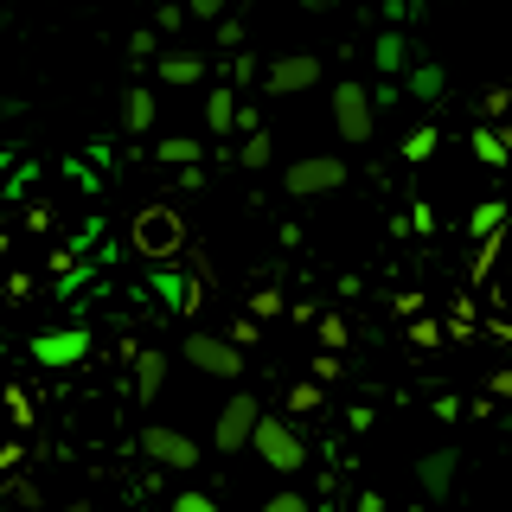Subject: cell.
I'll list each match as a JSON object with an SVG mask.
<instances>
[{
  "mask_svg": "<svg viewBox=\"0 0 512 512\" xmlns=\"http://www.w3.org/2000/svg\"><path fill=\"white\" fill-rule=\"evenodd\" d=\"M250 448H256V461L276 468V474H301V468H308V442H301V429L288 423V416H256Z\"/></svg>",
  "mask_w": 512,
  "mask_h": 512,
  "instance_id": "1",
  "label": "cell"
},
{
  "mask_svg": "<svg viewBox=\"0 0 512 512\" xmlns=\"http://www.w3.org/2000/svg\"><path fill=\"white\" fill-rule=\"evenodd\" d=\"M180 359L192 365V372H205V378H231V384L244 378V365H250V359H244V346H237L231 333H212V327H192V333H186V346H180Z\"/></svg>",
  "mask_w": 512,
  "mask_h": 512,
  "instance_id": "2",
  "label": "cell"
},
{
  "mask_svg": "<svg viewBox=\"0 0 512 512\" xmlns=\"http://www.w3.org/2000/svg\"><path fill=\"white\" fill-rule=\"evenodd\" d=\"M186 250V218L180 205H141L135 212V256H148V263H167V256Z\"/></svg>",
  "mask_w": 512,
  "mask_h": 512,
  "instance_id": "3",
  "label": "cell"
},
{
  "mask_svg": "<svg viewBox=\"0 0 512 512\" xmlns=\"http://www.w3.org/2000/svg\"><path fill=\"white\" fill-rule=\"evenodd\" d=\"M26 352H32V365H45V372H71V365H84V359H90V327H84V320L39 327Z\"/></svg>",
  "mask_w": 512,
  "mask_h": 512,
  "instance_id": "4",
  "label": "cell"
},
{
  "mask_svg": "<svg viewBox=\"0 0 512 512\" xmlns=\"http://www.w3.org/2000/svg\"><path fill=\"white\" fill-rule=\"evenodd\" d=\"M346 186V160L340 154H301L282 167V192L288 199H327V192Z\"/></svg>",
  "mask_w": 512,
  "mask_h": 512,
  "instance_id": "5",
  "label": "cell"
},
{
  "mask_svg": "<svg viewBox=\"0 0 512 512\" xmlns=\"http://www.w3.org/2000/svg\"><path fill=\"white\" fill-rule=\"evenodd\" d=\"M333 122H340V141L365 148V141H372V128H378L372 84H359V77H340V84H333Z\"/></svg>",
  "mask_w": 512,
  "mask_h": 512,
  "instance_id": "6",
  "label": "cell"
},
{
  "mask_svg": "<svg viewBox=\"0 0 512 512\" xmlns=\"http://www.w3.org/2000/svg\"><path fill=\"white\" fill-rule=\"evenodd\" d=\"M135 448L154 461V468H199V442H192L186 429H173V423H148L135 436Z\"/></svg>",
  "mask_w": 512,
  "mask_h": 512,
  "instance_id": "7",
  "label": "cell"
},
{
  "mask_svg": "<svg viewBox=\"0 0 512 512\" xmlns=\"http://www.w3.org/2000/svg\"><path fill=\"white\" fill-rule=\"evenodd\" d=\"M320 77H327V64L314 52H282L276 64H263V90L269 96H301V90H314Z\"/></svg>",
  "mask_w": 512,
  "mask_h": 512,
  "instance_id": "8",
  "label": "cell"
},
{
  "mask_svg": "<svg viewBox=\"0 0 512 512\" xmlns=\"http://www.w3.org/2000/svg\"><path fill=\"white\" fill-rule=\"evenodd\" d=\"M256 416H263V404H256L250 391H237L231 404L218 410V429H212V448H218V455H237V448H250V429H256Z\"/></svg>",
  "mask_w": 512,
  "mask_h": 512,
  "instance_id": "9",
  "label": "cell"
},
{
  "mask_svg": "<svg viewBox=\"0 0 512 512\" xmlns=\"http://www.w3.org/2000/svg\"><path fill=\"white\" fill-rule=\"evenodd\" d=\"M455 468H461V448H429V455L416 461V493H423L429 506H442L448 493H455Z\"/></svg>",
  "mask_w": 512,
  "mask_h": 512,
  "instance_id": "10",
  "label": "cell"
},
{
  "mask_svg": "<svg viewBox=\"0 0 512 512\" xmlns=\"http://www.w3.org/2000/svg\"><path fill=\"white\" fill-rule=\"evenodd\" d=\"M154 122H160V96L141 90V84H128V90H122V109H116V128L141 141V135H154Z\"/></svg>",
  "mask_w": 512,
  "mask_h": 512,
  "instance_id": "11",
  "label": "cell"
},
{
  "mask_svg": "<svg viewBox=\"0 0 512 512\" xmlns=\"http://www.w3.org/2000/svg\"><path fill=\"white\" fill-rule=\"evenodd\" d=\"M141 295H160L167 308H192V301H199V282H186L173 263H154L148 276H141Z\"/></svg>",
  "mask_w": 512,
  "mask_h": 512,
  "instance_id": "12",
  "label": "cell"
},
{
  "mask_svg": "<svg viewBox=\"0 0 512 512\" xmlns=\"http://www.w3.org/2000/svg\"><path fill=\"white\" fill-rule=\"evenodd\" d=\"M410 58H416V45H410V32H404V26H384L378 39H372V64H378V77H404V71H410Z\"/></svg>",
  "mask_w": 512,
  "mask_h": 512,
  "instance_id": "13",
  "label": "cell"
},
{
  "mask_svg": "<svg viewBox=\"0 0 512 512\" xmlns=\"http://www.w3.org/2000/svg\"><path fill=\"white\" fill-rule=\"evenodd\" d=\"M397 84H404V96H410V103H436V96L448 90V71H442L436 58H410V71L397 77Z\"/></svg>",
  "mask_w": 512,
  "mask_h": 512,
  "instance_id": "14",
  "label": "cell"
},
{
  "mask_svg": "<svg viewBox=\"0 0 512 512\" xmlns=\"http://www.w3.org/2000/svg\"><path fill=\"white\" fill-rule=\"evenodd\" d=\"M154 71H160V84H173V90L205 84V58H199V52H160Z\"/></svg>",
  "mask_w": 512,
  "mask_h": 512,
  "instance_id": "15",
  "label": "cell"
},
{
  "mask_svg": "<svg viewBox=\"0 0 512 512\" xmlns=\"http://www.w3.org/2000/svg\"><path fill=\"white\" fill-rule=\"evenodd\" d=\"M135 359V404H154L167 391V352H128Z\"/></svg>",
  "mask_w": 512,
  "mask_h": 512,
  "instance_id": "16",
  "label": "cell"
},
{
  "mask_svg": "<svg viewBox=\"0 0 512 512\" xmlns=\"http://www.w3.org/2000/svg\"><path fill=\"white\" fill-rule=\"evenodd\" d=\"M468 148H474V160L480 167H512V135H500V128H487V122H474V135H468Z\"/></svg>",
  "mask_w": 512,
  "mask_h": 512,
  "instance_id": "17",
  "label": "cell"
},
{
  "mask_svg": "<svg viewBox=\"0 0 512 512\" xmlns=\"http://www.w3.org/2000/svg\"><path fill=\"white\" fill-rule=\"evenodd\" d=\"M205 128L224 141V135H237V90L231 84H218V90H205Z\"/></svg>",
  "mask_w": 512,
  "mask_h": 512,
  "instance_id": "18",
  "label": "cell"
},
{
  "mask_svg": "<svg viewBox=\"0 0 512 512\" xmlns=\"http://www.w3.org/2000/svg\"><path fill=\"white\" fill-rule=\"evenodd\" d=\"M231 160H237L244 173H263L269 160H276V135H269V128L256 122V128H250V141H244V154H231Z\"/></svg>",
  "mask_w": 512,
  "mask_h": 512,
  "instance_id": "19",
  "label": "cell"
},
{
  "mask_svg": "<svg viewBox=\"0 0 512 512\" xmlns=\"http://www.w3.org/2000/svg\"><path fill=\"white\" fill-rule=\"evenodd\" d=\"M90 256H77V263H64L58 269V276H52V301H77V295H84V288H90Z\"/></svg>",
  "mask_w": 512,
  "mask_h": 512,
  "instance_id": "20",
  "label": "cell"
},
{
  "mask_svg": "<svg viewBox=\"0 0 512 512\" xmlns=\"http://www.w3.org/2000/svg\"><path fill=\"white\" fill-rule=\"evenodd\" d=\"M506 212H512L506 199H480L474 212H468V237H493V231H506Z\"/></svg>",
  "mask_w": 512,
  "mask_h": 512,
  "instance_id": "21",
  "label": "cell"
},
{
  "mask_svg": "<svg viewBox=\"0 0 512 512\" xmlns=\"http://www.w3.org/2000/svg\"><path fill=\"white\" fill-rule=\"evenodd\" d=\"M32 186H39V160H32V154H20L7 173H0V192H7V199H26Z\"/></svg>",
  "mask_w": 512,
  "mask_h": 512,
  "instance_id": "22",
  "label": "cell"
},
{
  "mask_svg": "<svg viewBox=\"0 0 512 512\" xmlns=\"http://www.w3.org/2000/svg\"><path fill=\"white\" fill-rule=\"evenodd\" d=\"M436 148H442V128H436V122H423V128H410V135H404V148H397V154H404L410 167H423V160L436 154Z\"/></svg>",
  "mask_w": 512,
  "mask_h": 512,
  "instance_id": "23",
  "label": "cell"
},
{
  "mask_svg": "<svg viewBox=\"0 0 512 512\" xmlns=\"http://www.w3.org/2000/svg\"><path fill=\"white\" fill-rule=\"evenodd\" d=\"M154 160H167V167H186V160H205V141H192V135H160Z\"/></svg>",
  "mask_w": 512,
  "mask_h": 512,
  "instance_id": "24",
  "label": "cell"
},
{
  "mask_svg": "<svg viewBox=\"0 0 512 512\" xmlns=\"http://www.w3.org/2000/svg\"><path fill=\"white\" fill-rule=\"evenodd\" d=\"M320 404H327V384H320V378H301V384H288V416H314Z\"/></svg>",
  "mask_w": 512,
  "mask_h": 512,
  "instance_id": "25",
  "label": "cell"
},
{
  "mask_svg": "<svg viewBox=\"0 0 512 512\" xmlns=\"http://www.w3.org/2000/svg\"><path fill=\"white\" fill-rule=\"evenodd\" d=\"M224 77H231V90H237V84H256L263 71H256V58L244 52V45H237V52H224Z\"/></svg>",
  "mask_w": 512,
  "mask_h": 512,
  "instance_id": "26",
  "label": "cell"
},
{
  "mask_svg": "<svg viewBox=\"0 0 512 512\" xmlns=\"http://www.w3.org/2000/svg\"><path fill=\"white\" fill-rule=\"evenodd\" d=\"M244 314H256V320H276V314H288V301H282V288H256V295L244 301Z\"/></svg>",
  "mask_w": 512,
  "mask_h": 512,
  "instance_id": "27",
  "label": "cell"
},
{
  "mask_svg": "<svg viewBox=\"0 0 512 512\" xmlns=\"http://www.w3.org/2000/svg\"><path fill=\"white\" fill-rule=\"evenodd\" d=\"M410 346H423V352H436V346H442V320H429V314H416V320H410Z\"/></svg>",
  "mask_w": 512,
  "mask_h": 512,
  "instance_id": "28",
  "label": "cell"
},
{
  "mask_svg": "<svg viewBox=\"0 0 512 512\" xmlns=\"http://www.w3.org/2000/svg\"><path fill=\"white\" fill-rule=\"evenodd\" d=\"M128 58H135V64L141 58H160V32L154 26H135V32H128Z\"/></svg>",
  "mask_w": 512,
  "mask_h": 512,
  "instance_id": "29",
  "label": "cell"
},
{
  "mask_svg": "<svg viewBox=\"0 0 512 512\" xmlns=\"http://www.w3.org/2000/svg\"><path fill=\"white\" fill-rule=\"evenodd\" d=\"M506 109H512V90L506 84H487V90H480V116H487V122H500Z\"/></svg>",
  "mask_w": 512,
  "mask_h": 512,
  "instance_id": "30",
  "label": "cell"
},
{
  "mask_svg": "<svg viewBox=\"0 0 512 512\" xmlns=\"http://www.w3.org/2000/svg\"><path fill=\"white\" fill-rule=\"evenodd\" d=\"M314 333H320V346H333V352L346 346V320L340 314H314Z\"/></svg>",
  "mask_w": 512,
  "mask_h": 512,
  "instance_id": "31",
  "label": "cell"
},
{
  "mask_svg": "<svg viewBox=\"0 0 512 512\" xmlns=\"http://www.w3.org/2000/svg\"><path fill=\"white\" fill-rule=\"evenodd\" d=\"M224 333H231V340L250 352L256 340H263V320H256V314H237V320H231V327H224Z\"/></svg>",
  "mask_w": 512,
  "mask_h": 512,
  "instance_id": "32",
  "label": "cell"
},
{
  "mask_svg": "<svg viewBox=\"0 0 512 512\" xmlns=\"http://www.w3.org/2000/svg\"><path fill=\"white\" fill-rule=\"evenodd\" d=\"M404 218H410V231H416V237H436V212H429V199H410V212H404Z\"/></svg>",
  "mask_w": 512,
  "mask_h": 512,
  "instance_id": "33",
  "label": "cell"
},
{
  "mask_svg": "<svg viewBox=\"0 0 512 512\" xmlns=\"http://www.w3.org/2000/svg\"><path fill=\"white\" fill-rule=\"evenodd\" d=\"M256 512H308V493H295V487H288V493H269Z\"/></svg>",
  "mask_w": 512,
  "mask_h": 512,
  "instance_id": "34",
  "label": "cell"
},
{
  "mask_svg": "<svg viewBox=\"0 0 512 512\" xmlns=\"http://www.w3.org/2000/svg\"><path fill=\"white\" fill-rule=\"evenodd\" d=\"M404 103V84H397V77H378L372 84V109H397Z\"/></svg>",
  "mask_w": 512,
  "mask_h": 512,
  "instance_id": "35",
  "label": "cell"
},
{
  "mask_svg": "<svg viewBox=\"0 0 512 512\" xmlns=\"http://www.w3.org/2000/svg\"><path fill=\"white\" fill-rule=\"evenodd\" d=\"M212 39L224 45V52H237V45H244V20H231V13H218V32Z\"/></svg>",
  "mask_w": 512,
  "mask_h": 512,
  "instance_id": "36",
  "label": "cell"
},
{
  "mask_svg": "<svg viewBox=\"0 0 512 512\" xmlns=\"http://www.w3.org/2000/svg\"><path fill=\"white\" fill-rule=\"evenodd\" d=\"M64 180H77L84 192H96V186H103V180H96V167H90V160H64Z\"/></svg>",
  "mask_w": 512,
  "mask_h": 512,
  "instance_id": "37",
  "label": "cell"
},
{
  "mask_svg": "<svg viewBox=\"0 0 512 512\" xmlns=\"http://www.w3.org/2000/svg\"><path fill=\"white\" fill-rule=\"evenodd\" d=\"M180 26H186V7H180V0H167V7L154 13V32H180Z\"/></svg>",
  "mask_w": 512,
  "mask_h": 512,
  "instance_id": "38",
  "label": "cell"
},
{
  "mask_svg": "<svg viewBox=\"0 0 512 512\" xmlns=\"http://www.w3.org/2000/svg\"><path fill=\"white\" fill-rule=\"evenodd\" d=\"M173 512H224L212 493H180V500H173Z\"/></svg>",
  "mask_w": 512,
  "mask_h": 512,
  "instance_id": "39",
  "label": "cell"
},
{
  "mask_svg": "<svg viewBox=\"0 0 512 512\" xmlns=\"http://www.w3.org/2000/svg\"><path fill=\"white\" fill-rule=\"evenodd\" d=\"M487 397H506V404H512V365H500V372H487Z\"/></svg>",
  "mask_w": 512,
  "mask_h": 512,
  "instance_id": "40",
  "label": "cell"
},
{
  "mask_svg": "<svg viewBox=\"0 0 512 512\" xmlns=\"http://www.w3.org/2000/svg\"><path fill=\"white\" fill-rule=\"evenodd\" d=\"M314 378H320V384H333V378H340V352H333V346L314 359Z\"/></svg>",
  "mask_w": 512,
  "mask_h": 512,
  "instance_id": "41",
  "label": "cell"
},
{
  "mask_svg": "<svg viewBox=\"0 0 512 512\" xmlns=\"http://www.w3.org/2000/svg\"><path fill=\"white\" fill-rule=\"evenodd\" d=\"M436 416H442V423H455V416H468V404H461V397H448V391H442V397H436Z\"/></svg>",
  "mask_w": 512,
  "mask_h": 512,
  "instance_id": "42",
  "label": "cell"
},
{
  "mask_svg": "<svg viewBox=\"0 0 512 512\" xmlns=\"http://www.w3.org/2000/svg\"><path fill=\"white\" fill-rule=\"evenodd\" d=\"M84 160H90V167H116V148H109V141H90Z\"/></svg>",
  "mask_w": 512,
  "mask_h": 512,
  "instance_id": "43",
  "label": "cell"
},
{
  "mask_svg": "<svg viewBox=\"0 0 512 512\" xmlns=\"http://www.w3.org/2000/svg\"><path fill=\"white\" fill-rule=\"evenodd\" d=\"M7 295H13V301L32 295V276H26V269H13V276H7Z\"/></svg>",
  "mask_w": 512,
  "mask_h": 512,
  "instance_id": "44",
  "label": "cell"
},
{
  "mask_svg": "<svg viewBox=\"0 0 512 512\" xmlns=\"http://www.w3.org/2000/svg\"><path fill=\"white\" fill-rule=\"evenodd\" d=\"M186 13H199V20H218V13H224V0H186Z\"/></svg>",
  "mask_w": 512,
  "mask_h": 512,
  "instance_id": "45",
  "label": "cell"
},
{
  "mask_svg": "<svg viewBox=\"0 0 512 512\" xmlns=\"http://www.w3.org/2000/svg\"><path fill=\"white\" fill-rule=\"evenodd\" d=\"M359 512H384V493H372V487H365V493H359Z\"/></svg>",
  "mask_w": 512,
  "mask_h": 512,
  "instance_id": "46",
  "label": "cell"
},
{
  "mask_svg": "<svg viewBox=\"0 0 512 512\" xmlns=\"http://www.w3.org/2000/svg\"><path fill=\"white\" fill-rule=\"evenodd\" d=\"M295 7H308V13H333L340 0H295Z\"/></svg>",
  "mask_w": 512,
  "mask_h": 512,
  "instance_id": "47",
  "label": "cell"
},
{
  "mask_svg": "<svg viewBox=\"0 0 512 512\" xmlns=\"http://www.w3.org/2000/svg\"><path fill=\"white\" fill-rule=\"evenodd\" d=\"M20 154H26V148H0V173H7V167H13Z\"/></svg>",
  "mask_w": 512,
  "mask_h": 512,
  "instance_id": "48",
  "label": "cell"
},
{
  "mask_svg": "<svg viewBox=\"0 0 512 512\" xmlns=\"http://www.w3.org/2000/svg\"><path fill=\"white\" fill-rule=\"evenodd\" d=\"M308 512H340V506H333V500H308Z\"/></svg>",
  "mask_w": 512,
  "mask_h": 512,
  "instance_id": "49",
  "label": "cell"
},
{
  "mask_svg": "<svg viewBox=\"0 0 512 512\" xmlns=\"http://www.w3.org/2000/svg\"><path fill=\"white\" fill-rule=\"evenodd\" d=\"M493 416H500V429H506V436H512V410H493Z\"/></svg>",
  "mask_w": 512,
  "mask_h": 512,
  "instance_id": "50",
  "label": "cell"
},
{
  "mask_svg": "<svg viewBox=\"0 0 512 512\" xmlns=\"http://www.w3.org/2000/svg\"><path fill=\"white\" fill-rule=\"evenodd\" d=\"M506 224H512V212H506Z\"/></svg>",
  "mask_w": 512,
  "mask_h": 512,
  "instance_id": "51",
  "label": "cell"
}]
</instances>
